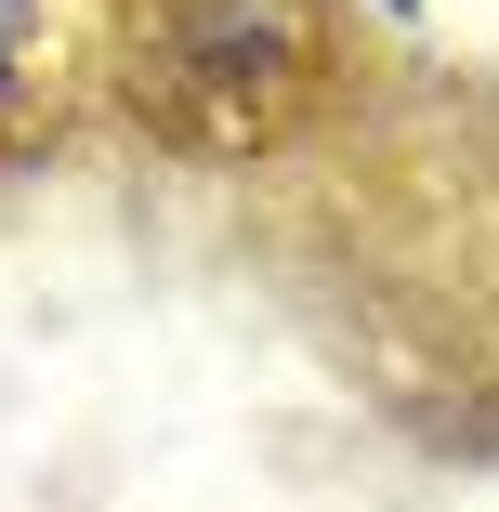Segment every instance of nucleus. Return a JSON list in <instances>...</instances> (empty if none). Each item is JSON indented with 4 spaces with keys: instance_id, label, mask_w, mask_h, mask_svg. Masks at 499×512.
<instances>
[{
    "instance_id": "1",
    "label": "nucleus",
    "mask_w": 499,
    "mask_h": 512,
    "mask_svg": "<svg viewBox=\"0 0 499 512\" xmlns=\"http://www.w3.org/2000/svg\"><path fill=\"white\" fill-rule=\"evenodd\" d=\"M0 53H14V0H0Z\"/></svg>"
}]
</instances>
